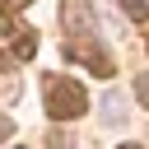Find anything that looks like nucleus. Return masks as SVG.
Instances as JSON below:
<instances>
[{"mask_svg":"<svg viewBox=\"0 0 149 149\" xmlns=\"http://www.w3.org/2000/svg\"><path fill=\"white\" fill-rule=\"evenodd\" d=\"M47 112L56 116V121H74L84 107H88V93L74 84V79H65V74H47Z\"/></svg>","mask_w":149,"mask_h":149,"instance_id":"nucleus-1","label":"nucleus"},{"mask_svg":"<svg viewBox=\"0 0 149 149\" xmlns=\"http://www.w3.org/2000/svg\"><path fill=\"white\" fill-rule=\"evenodd\" d=\"M65 23L70 28L79 23V37H93V19H88V5L84 0H65Z\"/></svg>","mask_w":149,"mask_h":149,"instance_id":"nucleus-2","label":"nucleus"},{"mask_svg":"<svg viewBox=\"0 0 149 149\" xmlns=\"http://www.w3.org/2000/svg\"><path fill=\"white\" fill-rule=\"evenodd\" d=\"M14 56H19V61H33V56H37V37H33V33H19V42H14Z\"/></svg>","mask_w":149,"mask_h":149,"instance_id":"nucleus-3","label":"nucleus"},{"mask_svg":"<svg viewBox=\"0 0 149 149\" xmlns=\"http://www.w3.org/2000/svg\"><path fill=\"white\" fill-rule=\"evenodd\" d=\"M102 107H107L102 116H107L112 126H121V121H126V112H121V98H116V93H107V98H102Z\"/></svg>","mask_w":149,"mask_h":149,"instance_id":"nucleus-4","label":"nucleus"},{"mask_svg":"<svg viewBox=\"0 0 149 149\" xmlns=\"http://www.w3.org/2000/svg\"><path fill=\"white\" fill-rule=\"evenodd\" d=\"M121 9H126L135 23H140V19H149V0H121Z\"/></svg>","mask_w":149,"mask_h":149,"instance_id":"nucleus-5","label":"nucleus"},{"mask_svg":"<svg viewBox=\"0 0 149 149\" xmlns=\"http://www.w3.org/2000/svg\"><path fill=\"white\" fill-rule=\"evenodd\" d=\"M135 98L149 107V74H140V79H135Z\"/></svg>","mask_w":149,"mask_h":149,"instance_id":"nucleus-6","label":"nucleus"},{"mask_svg":"<svg viewBox=\"0 0 149 149\" xmlns=\"http://www.w3.org/2000/svg\"><path fill=\"white\" fill-rule=\"evenodd\" d=\"M9 135H14V121H9V116H0V140H9Z\"/></svg>","mask_w":149,"mask_h":149,"instance_id":"nucleus-7","label":"nucleus"},{"mask_svg":"<svg viewBox=\"0 0 149 149\" xmlns=\"http://www.w3.org/2000/svg\"><path fill=\"white\" fill-rule=\"evenodd\" d=\"M121 149H140V144H121Z\"/></svg>","mask_w":149,"mask_h":149,"instance_id":"nucleus-8","label":"nucleus"},{"mask_svg":"<svg viewBox=\"0 0 149 149\" xmlns=\"http://www.w3.org/2000/svg\"><path fill=\"white\" fill-rule=\"evenodd\" d=\"M9 5H28V0H9Z\"/></svg>","mask_w":149,"mask_h":149,"instance_id":"nucleus-9","label":"nucleus"}]
</instances>
